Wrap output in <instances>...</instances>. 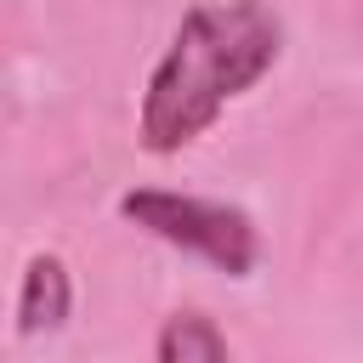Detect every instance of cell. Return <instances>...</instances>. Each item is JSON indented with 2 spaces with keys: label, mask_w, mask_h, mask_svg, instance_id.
<instances>
[{
  "label": "cell",
  "mask_w": 363,
  "mask_h": 363,
  "mask_svg": "<svg viewBox=\"0 0 363 363\" xmlns=\"http://www.w3.org/2000/svg\"><path fill=\"white\" fill-rule=\"evenodd\" d=\"M284 57V23L261 0H204L193 6L164 57L147 74L142 108H136V142L142 153H182L199 142L227 102H238L250 85L272 74Z\"/></svg>",
  "instance_id": "cell-1"
},
{
  "label": "cell",
  "mask_w": 363,
  "mask_h": 363,
  "mask_svg": "<svg viewBox=\"0 0 363 363\" xmlns=\"http://www.w3.org/2000/svg\"><path fill=\"white\" fill-rule=\"evenodd\" d=\"M119 216L130 227L153 233L159 244L210 261L227 278H250L261 261L255 221L227 199H199V193H176V187H130V193H119Z\"/></svg>",
  "instance_id": "cell-2"
},
{
  "label": "cell",
  "mask_w": 363,
  "mask_h": 363,
  "mask_svg": "<svg viewBox=\"0 0 363 363\" xmlns=\"http://www.w3.org/2000/svg\"><path fill=\"white\" fill-rule=\"evenodd\" d=\"M74 312V278H68V261L40 250L28 255L23 267V284H17V335L23 340H40V335H57Z\"/></svg>",
  "instance_id": "cell-3"
},
{
  "label": "cell",
  "mask_w": 363,
  "mask_h": 363,
  "mask_svg": "<svg viewBox=\"0 0 363 363\" xmlns=\"http://www.w3.org/2000/svg\"><path fill=\"white\" fill-rule=\"evenodd\" d=\"M153 363H233V357H227V335H221L204 312L182 306V312H170V318L159 323Z\"/></svg>",
  "instance_id": "cell-4"
}]
</instances>
